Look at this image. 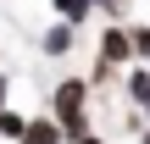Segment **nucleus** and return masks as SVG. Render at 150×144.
<instances>
[{
	"label": "nucleus",
	"instance_id": "obj_11",
	"mask_svg": "<svg viewBox=\"0 0 150 144\" xmlns=\"http://www.w3.org/2000/svg\"><path fill=\"white\" fill-rule=\"evenodd\" d=\"M78 144H106V139H100V133H95V128H89V133H83V139H78Z\"/></svg>",
	"mask_w": 150,
	"mask_h": 144
},
{
	"label": "nucleus",
	"instance_id": "obj_2",
	"mask_svg": "<svg viewBox=\"0 0 150 144\" xmlns=\"http://www.w3.org/2000/svg\"><path fill=\"white\" fill-rule=\"evenodd\" d=\"M89 100H95V83H89V78H56V89H50V117L61 122L67 144H78L89 133Z\"/></svg>",
	"mask_w": 150,
	"mask_h": 144
},
{
	"label": "nucleus",
	"instance_id": "obj_4",
	"mask_svg": "<svg viewBox=\"0 0 150 144\" xmlns=\"http://www.w3.org/2000/svg\"><path fill=\"white\" fill-rule=\"evenodd\" d=\"M122 100L128 105H150V61H134V67H122Z\"/></svg>",
	"mask_w": 150,
	"mask_h": 144
},
{
	"label": "nucleus",
	"instance_id": "obj_10",
	"mask_svg": "<svg viewBox=\"0 0 150 144\" xmlns=\"http://www.w3.org/2000/svg\"><path fill=\"white\" fill-rule=\"evenodd\" d=\"M139 144H150V105H145V128H139Z\"/></svg>",
	"mask_w": 150,
	"mask_h": 144
},
{
	"label": "nucleus",
	"instance_id": "obj_3",
	"mask_svg": "<svg viewBox=\"0 0 150 144\" xmlns=\"http://www.w3.org/2000/svg\"><path fill=\"white\" fill-rule=\"evenodd\" d=\"M33 50L45 55V61H67L72 50H78V22H67V17H56L39 39H33Z\"/></svg>",
	"mask_w": 150,
	"mask_h": 144
},
{
	"label": "nucleus",
	"instance_id": "obj_8",
	"mask_svg": "<svg viewBox=\"0 0 150 144\" xmlns=\"http://www.w3.org/2000/svg\"><path fill=\"white\" fill-rule=\"evenodd\" d=\"M128 33H134V55H139V61H150V22H134Z\"/></svg>",
	"mask_w": 150,
	"mask_h": 144
},
{
	"label": "nucleus",
	"instance_id": "obj_6",
	"mask_svg": "<svg viewBox=\"0 0 150 144\" xmlns=\"http://www.w3.org/2000/svg\"><path fill=\"white\" fill-rule=\"evenodd\" d=\"M22 133H28V117H22V111L6 100V105H0V139H6V144H17Z\"/></svg>",
	"mask_w": 150,
	"mask_h": 144
},
{
	"label": "nucleus",
	"instance_id": "obj_12",
	"mask_svg": "<svg viewBox=\"0 0 150 144\" xmlns=\"http://www.w3.org/2000/svg\"><path fill=\"white\" fill-rule=\"evenodd\" d=\"M145 6H150V0H145Z\"/></svg>",
	"mask_w": 150,
	"mask_h": 144
},
{
	"label": "nucleus",
	"instance_id": "obj_9",
	"mask_svg": "<svg viewBox=\"0 0 150 144\" xmlns=\"http://www.w3.org/2000/svg\"><path fill=\"white\" fill-rule=\"evenodd\" d=\"M11 100V72H0V105Z\"/></svg>",
	"mask_w": 150,
	"mask_h": 144
},
{
	"label": "nucleus",
	"instance_id": "obj_5",
	"mask_svg": "<svg viewBox=\"0 0 150 144\" xmlns=\"http://www.w3.org/2000/svg\"><path fill=\"white\" fill-rule=\"evenodd\" d=\"M17 144H67V133H61L56 117H28V133H22Z\"/></svg>",
	"mask_w": 150,
	"mask_h": 144
},
{
	"label": "nucleus",
	"instance_id": "obj_1",
	"mask_svg": "<svg viewBox=\"0 0 150 144\" xmlns=\"http://www.w3.org/2000/svg\"><path fill=\"white\" fill-rule=\"evenodd\" d=\"M139 55H134V33L122 28V17H106V28H100V44H95V72H89V83L95 89H111L117 78H122V67H134Z\"/></svg>",
	"mask_w": 150,
	"mask_h": 144
},
{
	"label": "nucleus",
	"instance_id": "obj_7",
	"mask_svg": "<svg viewBox=\"0 0 150 144\" xmlns=\"http://www.w3.org/2000/svg\"><path fill=\"white\" fill-rule=\"evenodd\" d=\"M50 11H56V17H67V22H78V28H83V22H89V17H95V0H50Z\"/></svg>",
	"mask_w": 150,
	"mask_h": 144
}]
</instances>
